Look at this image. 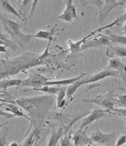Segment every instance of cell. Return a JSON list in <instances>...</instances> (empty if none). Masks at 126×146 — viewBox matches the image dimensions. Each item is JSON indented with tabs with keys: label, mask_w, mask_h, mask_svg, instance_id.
<instances>
[{
	"label": "cell",
	"mask_w": 126,
	"mask_h": 146,
	"mask_svg": "<svg viewBox=\"0 0 126 146\" xmlns=\"http://www.w3.org/2000/svg\"><path fill=\"white\" fill-rule=\"evenodd\" d=\"M40 60L36 59L32 53L23 55L20 57L13 58L10 60H1V78L13 75L22 70H25L29 66L36 65Z\"/></svg>",
	"instance_id": "obj_2"
},
{
	"label": "cell",
	"mask_w": 126,
	"mask_h": 146,
	"mask_svg": "<svg viewBox=\"0 0 126 146\" xmlns=\"http://www.w3.org/2000/svg\"><path fill=\"white\" fill-rule=\"evenodd\" d=\"M124 146H126V145H125Z\"/></svg>",
	"instance_id": "obj_40"
},
{
	"label": "cell",
	"mask_w": 126,
	"mask_h": 146,
	"mask_svg": "<svg viewBox=\"0 0 126 146\" xmlns=\"http://www.w3.org/2000/svg\"><path fill=\"white\" fill-rule=\"evenodd\" d=\"M116 105L126 108V95H121L116 98Z\"/></svg>",
	"instance_id": "obj_29"
},
{
	"label": "cell",
	"mask_w": 126,
	"mask_h": 146,
	"mask_svg": "<svg viewBox=\"0 0 126 146\" xmlns=\"http://www.w3.org/2000/svg\"><path fill=\"white\" fill-rule=\"evenodd\" d=\"M123 34H124V35L126 36V22L125 23V25H124V27H123Z\"/></svg>",
	"instance_id": "obj_38"
},
{
	"label": "cell",
	"mask_w": 126,
	"mask_h": 146,
	"mask_svg": "<svg viewBox=\"0 0 126 146\" xmlns=\"http://www.w3.org/2000/svg\"><path fill=\"white\" fill-rule=\"evenodd\" d=\"M86 73H82L79 76H77L73 78H69V79H65V80H55V81H47L45 83V86H67L72 83H75L79 80H81L82 78L86 77Z\"/></svg>",
	"instance_id": "obj_16"
},
{
	"label": "cell",
	"mask_w": 126,
	"mask_h": 146,
	"mask_svg": "<svg viewBox=\"0 0 126 146\" xmlns=\"http://www.w3.org/2000/svg\"><path fill=\"white\" fill-rule=\"evenodd\" d=\"M32 2L33 1H28V0L21 1V5H20V7L18 10V13L25 20H26V15L27 13V10H28V7H32V6H29V5H32Z\"/></svg>",
	"instance_id": "obj_25"
},
{
	"label": "cell",
	"mask_w": 126,
	"mask_h": 146,
	"mask_svg": "<svg viewBox=\"0 0 126 146\" xmlns=\"http://www.w3.org/2000/svg\"><path fill=\"white\" fill-rule=\"evenodd\" d=\"M23 80L21 79H2L0 82V87H1V91H3L4 92L6 91L7 88L10 87L17 86L19 87L23 83Z\"/></svg>",
	"instance_id": "obj_19"
},
{
	"label": "cell",
	"mask_w": 126,
	"mask_h": 146,
	"mask_svg": "<svg viewBox=\"0 0 126 146\" xmlns=\"http://www.w3.org/2000/svg\"><path fill=\"white\" fill-rule=\"evenodd\" d=\"M126 1H120V2H117V1H104V2L103 7L99 11V15H98V19H99V22L101 23H103L104 21L106 20V18H107L108 15L111 13V10L116 8L117 7L119 6V5H123L125 4Z\"/></svg>",
	"instance_id": "obj_10"
},
{
	"label": "cell",
	"mask_w": 126,
	"mask_h": 146,
	"mask_svg": "<svg viewBox=\"0 0 126 146\" xmlns=\"http://www.w3.org/2000/svg\"><path fill=\"white\" fill-rule=\"evenodd\" d=\"M106 69L117 71L120 75V76L126 75V65L117 58H110L109 65Z\"/></svg>",
	"instance_id": "obj_15"
},
{
	"label": "cell",
	"mask_w": 126,
	"mask_h": 146,
	"mask_svg": "<svg viewBox=\"0 0 126 146\" xmlns=\"http://www.w3.org/2000/svg\"><path fill=\"white\" fill-rule=\"evenodd\" d=\"M125 145H126V131L118 137L115 146H123Z\"/></svg>",
	"instance_id": "obj_31"
},
{
	"label": "cell",
	"mask_w": 126,
	"mask_h": 146,
	"mask_svg": "<svg viewBox=\"0 0 126 146\" xmlns=\"http://www.w3.org/2000/svg\"><path fill=\"white\" fill-rule=\"evenodd\" d=\"M64 135H66V133L64 129L62 126L58 127L57 130L53 129L47 146H56L58 141L64 136Z\"/></svg>",
	"instance_id": "obj_18"
},
{
	"label": "cell",
	"mask_w": 126,
	"mask_h": 146,
	"mask_svg": "<svg viewBox=\"0 0 126 146\" xmlns=\"http://www.w3.org/2000/svg\"><path fill=\"white\" fill-rule=\"evenodd\" d=\"M1 23L5 31L10 35L12 40L18 44L22 48H24V46L29 43L32 40V35H26L22 33V25L20 23L10 20L3 15H1Z\"/></svg>",
	"instance_id": "obj_3"
},
{
	"label": "cell",
	"mask_w": 126,
	"mask_h": 146,
	"mask_svg": "<svg viewBox=\"0 0 126 146\" xmlns=\"http://www.w3.org/2000/svg\"><path fill=\"white\" fill-rule=\"evenodd\" d=\"M7 44H5V45H1V46H0V52H1V53H7V54H8V53H7V50H6V48H7Z\"/></svg>",
	"instance_id": "obj_36"
},
{
	"label": "cell",
	"mask_w": 126,
	"mask_h": 146,
	"mask_svg": "<svg viewBox=\"0 0 126 146\" xmlns=\"http://www.w3.org/2000/svg\"><path fill=\"white\" fill-rule=\"evenodd\" d=\"M83 102L86 103H94L104 108V110L112 112L115 109V105H116V98L113 96L112 92L110 91L105 94L99 95L91 100H83Z\"/></svg>",
	"instance_id": "obj_5"
},
{
	"label": "cell",
	"mask_w": 126,
	"mask_h": 146,
	"mask_svg": "<svg viewBox=\"0 0 126 146\" xmlns=\"http://www.w3.org/2000/svg\"><path fill=\"white\" fill-rule=\"evenodd\" d=\"M65 2H66V8L63 10V13L57 17V18L71 23L73 19L77 18L76 7L71 0H68Z\"/></svg>",
	"instance_id": "obj_11"
},
{
	"label": "cell",
	"mask_w": 126,
	"mask_h": 146,
	"mask_svg": "<svg viewBox=\"0 0 126 146\" xmlns=\"http://www.w3.org/2000/svg\"><path fill=\"white\" fill-rule=\"evenodd\" d=\"M41 91L45 94H48L57 95L60 91V86H44L41 88H31V89H25L23 91Z\"/></svg>",
	"instance_id": "obj_20"
},
{
	"label": "cell",
	"mask_w": 126,
	"mask_h": 146,
	"mask_svg": "<svg viewBox=\"0 0 126 146\" xmlns=\"http://www.w3.org/2000/svg\"><path fill=\"white\" fill-rule=\"evenodd\" d=\"M116 21H117V25H119V24H120V23L126 22V10L123 15H120V16L116 18Z\"/></svg>",
	"instance_id": "obj_33"
},
{
	"label": "cell",
	"mask_w": 126,
	"mask_h": 146,
	"mask_svg": "<svg viewBox=\"0 0 126 146\" xmlns=\"http://www.w3.org/2000/svg\"><path fill=\"white\" fill-rule=\"evenodd\" d=\"M114 112H111V114L113 115H117L119 116L124 118L126 119V108L125 109H119V108H115Z\"/></svg>",
	"instance_id": "obj_30"
},
{
	"label": "cell",
	"mask_w": 126,
	"mask_h": 146,
	"mask_svg": "<svg viewBox=\"0 0 126 146\" xmlns=\"http://www.w3.org/2000/svg\"><path fill=\"white\" fill-rule=\"evenodd\" d=\"M9 134V129L7 128H4L1 130L0 135V146H6L7 145V137Z\"/></svg>",
	"instance_id": "obj_28"
},
{
	"label": "cell",
	"mask_w": 126,
	"mask_h": 146,
	"mask_svg": "<svg viewBox=\"0 0 126 146\" xmlns=\"http://www.w3.org/2000/svg\"><path fill=\"white\" fill-rule=\"evenodd\" d=\"M88 77H85V78H82L81 80H79L76 81L75 83H72V84L69 85V86H67V96L68 99V103L72 100L73 99V95L77 91V90L82 86V85L86 84V81L88 80Z\"/></svg>",
	"instance_id": "obj_17"
},
{
	"label": "cell",
	"mask_w": 126,
	"mask_h": 146,
	"mask_svg": "<svg viewBox=\"0 0 126 146\" xmlns=\"http://www.w3.org/2000/svg\"><path fill=\"white\" fill-rule=\"evenodd\" d=\"M1 108H2V110L4 109V110H6L8 113H11L12 114H13L15 116L23 117V118H27V119L31 121V118L28 117V115L23 113V109L20 107H19L18 105L14 104V103L4 102V104L2 103Z\"/></svg>",
	"instance_id": "obj_13"
},
{
	"label": "cell",
	"mask_w": 126,
	"mask_h": 146,
	"mask_svg": "<svg viewBox=\"0 0 126 146\" xmlns=\"http://www.w3.org/2000/svg\"><path fill=\"white\" fill-rule=\"evenodd\" d=\"M1 7H2V10H5V12H7L8 13L12 14V15H15L17 18H18L21 21H26L21 15L19 14L18 11H17L13 5H11L10 2L9 1H2L1 2Z\"/></svg>",
	"instance_id": "obj_21"
},
{
	"label": "cell",
	"mask_w": 126,
	"mask_h": 146,
	"mask_svg": "<svg viewBox=\"0 0 126 146\" xmlns=\"http://www.w3.org/2000/svg\"><path fill=\"white\" fill-rule=\"evenodd\" d=\"M48 81V79L46 77L40 74H32L28 76L27 79L23 80V83L18 88L23 87H32L33 88H38L44 86L45 83Z\"/></svg>",
	"instance_id": "obj_7"
},
{
	"label": "cell",
	"mask_w": 126,
	"mask_h": 146,
	"mask_svg": "<svg viewBox=\"0 0 126 146\" xmlns=\"http://www.w3.org/2000/svg\"><path fill=\"white\" fill-rule=\"evenodd\" d=\"M89 146H101V145H89Z\"/></svg>",
	"instance_id": "obj_39"
},
{
	"label": "cell",
	"mask_w": 126,
	"mask_h": 146,
	"mask_svg": "<svg viewBox=\"0 0 126 146\" xmlns=\"http://www.w3.org/2000/svg\"><path fill=\"white\" fill-rule=\"evenodd\" d=\"M104 2V1H100V0H91V1L90 0H82V1H80V2H81V4L83 6H85V5H95V6L98 7L99 11L103 7Z\"/></svg>",
	"instance_id": "obj_27"
},
{
	"label": "cell",
	"mask_w": 126,
	"mask_h": 146,
	"mask_svg": "<svg viewBox=\"0 0 126 146\" xmlns=\"http://www.w3.org/2000/svg\"><path fill=\"white\" fill-rule=\"evenodd\" d=\"M9 146H19V145L16 143V142H13L11 144L9 145Z\"/></svg>",
	"instance_id": "obj_37"
},
{
	"label": "cell",
	"mask_w": 126,
	"mask_h": 146,
	"mask_svg": "<svg viewBox=\"0 0 126 146\" xmlns=\"http://www.w3.org/2000/svg\"><path fill=\"white\" fill-rule=\"evenodd\" d=\"M55 98L53 96H34V97H23L13 101H4V102L14 103L24 110L31 118V122H39L43 119L51 109Z\"/></svg>",
	"instance_id": "obj_1"
},
{
	"label": "cell",
	"mask_w": 126,
	"mask_h": 146,
	"mask_svg": "<svg viewBox=\"0 0 126 146\" xmlns=\"http://www.w3.org/2000/svg\"><path fill=\"white\" fill-rule=\"evenodd\" d=\"M111 44L112 43L107 35H100L99 36L91 40H86L85 43L82 45L80 50H85L89 48H102L105 46H110Z\"/></svg>",
	"instance_id": "obj_6"
},
{
	"label": "cell",
	"mask_w": 126,
	"mask_h": 146,
	"mask_svg": "<svg viewBox=\"0 0 126 146\" xmlns=\"http://www.w3.org/2000/svg\"><path fill=\"white\" fill-rule=\"evenodd\" d=\"M107 77H120V75L115 70L106 69V70H101V71L96 73L92 76L88 77V80L86 81V84L87 83H96V82L103 80V79L107 78Z\"/></svg>",
	"instance_id": "obj_12"
},
{
	"label": "cell",
	"mask_w": 126,
	"mask_h": 146,
	"mask_svg": "<svg viewBox=\"0 0 126 146\" xmlns=\"http://www.w3.org/2000/svg\"><path fill=\"white\" fill-rule=\"evenodd\" d=\"M37 129H34L31 132V134L28 135V137L24 140V142H23L21 146H33L35 140V137H36V135H37Z\"/></svg>",
	"instance_id": "obj_26"
},
{
	"label": "cell",
	"mask_w": 126,
	"mask_h": 146,
	"mask_svg": "<svg viewBox=\"0 0 126 146\" xmlns=\"http://www.w3.org/2000/svg\"><path fill=\"white\" fill-rule=\"evenodd\" d=\"M107 113H111V112L106 111V110H94L93 111H91L88 113L87 115H85L82 118L81 125H80V129H84L91 124L94 121H98L102 118H104L106 116Z\"/></svg>",
	"instance_id": "obj_9"
},
{
	"label": "cell",
	"mask_w": 126,
	"mask_h": 146,
	"mask_svg": "<svg viewBox=\"0 0 126 146\" xmlns=\"http://www.w3.org/2000/svg\"><path fill=\"white\" fill-rule=\"evenodd\" d=\"M105 35L109 36L111 43H117L126 45V36L117 35V34L114 33L111 31H106Z\"/></svg>",
	"instance_id": "obj_22"
},
{
	"label": "cell",
	"mask_w": 126,
	"mask_h": 146,
	"mask_svg": "<svg viewBox=\"0 0 126 146\" xmlns=\"http://www.w3.org/2000/svg\"><path fill=\"white\" fill-rule=\"evenodd\" d=\"M106 56L110 58H116V57L126 58V48L119 45H115V46L110 45L106 48Z\"/></svg>",
	"instance_id": "obj_14"
},
{
	"label": "cell",
	"mask_w": 126,
	"mask_h": 146,
	"mask_svg": "<svg viewBox=\"0 0 126 146\" xmlns=\"http://www.w3.org/2000/svg\"><path fill=\"white\" fill-rule=\"evenodd\" d=\"M88 127L80 129L74 133L71 137L74 146H89L93 144V142L90 137H88L87 135Z\"/></svg>",
	"instance_id": "obj_8"
},
{
	"label": "cell",
	"mask_w": 126,
	"mask_h": 146,
	"mask_svg": "<svg viewBox=\"0 0 126 146\" xmlns=\"http://www.w3.org/2000/svg\"><path fill=\"white\" fill-rule=\"evenodd\" d=\"M67 86H60V91L57 94L56 103L57 108H62L64 105H66L67 101L65 100V97L67 96Z\"/></svg>",
	"instance_id": "obj_23"
},
{
	"label": "cell",
	"mask_w": 126,
	"mask_h": 146,
	"mask_svg": "<svg viewBox=\"0 0 126 146\" xmlns=\"http://www.w3.org/2000/svg\"><path fill=\"white\" fill-rule=\"evenodd\" d=\"M1 115H4V117H6V118H14V117H15V115H14L13 114L10 113H5V112H3V110H1Z\"/></svg>",
	"instance_id": "obj_35"
},
{
	"label": "cell",
	"mask_w": 126,
	"mask_h": 146,
	"mask_svg": "<svg viewBox=\"0 0 126 146\" xmlns=\"http://www.w3.org/2000/svg\"><path fill=\"white\" fill-rule=\"evenodd\" d=\"M38 3H39V1H33V2H32V7H31V10H30V12H29L30 15L29 16H28V18H30L32 15H34V10L35 9H36V7H37V5Z\"/></svg>",
	"instance_id": "obj_34"
},
{
	"label": "cell",
	"mask_w": 126,
	"mask_h": 146,
	"mask_svg": "<svg viewBox=\"0 0 126 146\" xmlns=\"http://www.w3.org/2000/svg\"><path fill=\"white\" fill-rule=\"evenodd\" d=\"M119 137V132L112 131L111 133H104L98 129V125L96 126V129L92 133L90 138L93 143L101 146H115L117 140Z\"/></svg>",
	"instance_id": "obj_4"
},
{
	"label": "cell",
	"mask_w": 126,
	"mask_h": 146,
	"mask_svg": "<svg viewBox=\"0 0 126 146\" xmlns=\"http://www.w3.org/2000/svg\"><path fill=\"white\" fill-rule=\"evenodd\" d=\"M61 146H72L70 143L69 137L67 134L64 135V136L61 139Z\"/></svg>",
	"instance_id": "obj_32"
},
{
	"label": "cell",
	"mask_w": 126,
	"mask_h": 146,
	"mask_svg": "<svg viewBox=\"0 0 126 146\" xmlns=\"http://www.w3.org/2000/svg\"><path fill=\"white\" fill-rule=\"evenodd\" d=\"M56 27H54L51 29L50 31H43L40 30L37 32L36 35H32V37H36V38L42 39V40H47L49 42H52L53 40V36H54V31Z\"/></svg>",
	"instance_id": "obj_24"
}]
</instances>
